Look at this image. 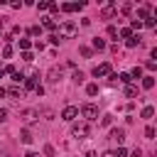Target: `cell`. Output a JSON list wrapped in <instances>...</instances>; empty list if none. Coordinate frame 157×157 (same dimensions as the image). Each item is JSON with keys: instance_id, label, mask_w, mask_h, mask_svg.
Segmentation results:
<instances>
[{"instance_id": "obj_1", "label": "cell", "mask_w": 157, "mask_h": 157, "mask_svg": "<svg viewBox=\"0 0 157 157\" xmlns=\"http://www.w3.org/2000/svg\"><path fill=\"white\" fill-rule=\"evenodd\" d=\"M71 135H74V137H78V140L88 137V135H91V128H88V123H74V125H71Z\"/></svg>"}, {"instance_id": "obj_2", "label": "cell", "mask_w": 157, "mask_h": 157, "mask_svg": "<svg viewBox=\"0 0 157 157\" xmlns=\"http://www.w3.org/2000/svg\"><path fill=\"white\" fill-rule=\"evenodd\" d=\"M81 115L86 118V123L96 120V118H98V105H93V103H86V105L81 108Z\"/></svg>"}, {"instance_id": "obj_3", "label": "cell", "mask_w": 157, "mask_h": 157, "mask_svg": "<svg viewBox=\"0 0 157 157\" xmlns=\"http://www.w3.org/2000/svg\"><path fill=\"white\" fill-rule=\"evenodd\" d=\"M74 34H76V25H74V22H69V20H66V22H61V27H59V37L64 39V37H74Z\"/></svg>"}, {"instance_id": "obj_4", "label": "cell", "mask_w": 157, "mask_h": 157, "mask_svg": "<svg viewBox=\"0 0 157 157\" xmlns=\"http://www.w3.org/2000/svg\"><path fill=\"white\" fill-rule=\"evenodd\" d=\"M110 74H113V71H110V64H108V61L93 66V76H96V78H103V76H110Z\"/></svg>"}, {"instance_id": "obj_5", "label": "cell", "mask_w": 157, "mask_h": 157, "mask_svg": "<svg viewBox=\"0 0 157 157\" xmlns=\"http://www.w3.org/2000/svg\"><path fill=\"white\" fill-rule=\"evenodd\" d=\"M61 118H64L66 123H74V120L78 118V108H76V105H66V108L61 110Z\"/></svg>"}, {"instance_id": "obj_6", "label": "cell", "mask_w": 157, "mask_h": 157, "mask_svg": "<svg viewBox=\"0 0 157 157\" xmlns=\"http://www.w3.org/2000/svg\"><path fill=\"white\" fill-rule=\"evenodd\" d=\"M59 78H61V69H59V66H52V69L47 71V81H49V83H59Z\"/></svg>"}, {"instance_id": "obj_7", "label": "cell", "mask_w": 157, "mask_h": 157, "mask_svg": "<svg viewBox=\"0 0 157 157\" xmlns=\"http://www.w3.org/2000/svg\"><path fill=\"white\" fill-rule=\"evenodd\" d=\"M110 137H113L115 142H123V140H125V128H113V130H110Z\"/></svg>"}, {"instance_id": "obj_8", "label": "cell", "mask_w": 157, "mask_h": 157, "mask_svg": "<svg viewBox=\"0 0 157 157\" xmlns=\"http://www.w3.org/2000/svg\"><path fill=\"white\" fill-rule=\"evenodd\" d=\"M42 27H44V29H49V32H54V29L59 27V25H56V17H44Z\"/></svg>"}, {"instance_id": "obj_9", "label": "cell", "mask_w": 157, "mask_h": 157, "mask_svg": "<svg viewBox=\"0 0 157 157\" xmlns=\"http://www.w3.org/2000/svg\"><path fill=\"white\" fill-rule=\"evenodd\" d=\"M5 91H7V96H10V98H22V96H25V91H22V88H17V86H10V88H5Z\"/></svg>"}, {"instance_id": "obj_10", "label": "cell", "mask_w": 157, "mask_h": 157, "mask_svg": "<svg viewBox=\"0 0 157 157\" xmlns=\"http://www.w3.org/2000/svg\"><path fill=\"white\" fill-rule=\"evenodd\" d=\"M125 47H128V49H135V47H140V34H132L130 39H125Z\"/></svg>"}, {"instance_id": "obj_11", "label": "cell", "mask_w": 157, "mask_h": 157, "mask_svg": "<svg viewBox=\"0 0 157 157\" xmlns=\"http://www.w3.org/2000/svg\"><path fill=\"white\" fill-rule=\"evenodd\" d=\"M115 12H118V7H113V5H105V7H103V17H105V20L115 17Z\"/></svg>"}, {"instance_id": "obj_12", "label": "cell", "mask_w": 157, "mask_h": 157, "mask_svg": "<svg viewBox=\"0 0 157 157\" xmlns=\"http://www.w3.org/2000/svg\"><path fill=\"white\" fill-rule=\"evenodd\" d=\"M22 120H25V123H34V120H37V113H34V110H25V113H22Z\"/></svg>"}, {"instance_id": "obj_13", "label": "cell", "mask_w": 157, "mask_h": 157, "mask_svg": "<svg viewBox=\"0 0 157 157\" xmlns=\"http://www.w3.org/2000/svg\"><path fill=\"white\" fill-rule=\"evenodd\" d=\"M93 49L103 52V49H105V39H101V37H93Z\"/></svg>"}, {"instance_id": "obj_14", "label": "cell", "mask_w": 157, "mask_h": 157, "mask_svg": "<svg viewBox=\"0 0 157 157\" xmlns=\"http://www.w3.org/2000/svg\"><path fill=\"white\" fill-rule=\"evenodd\" d=\"M152 86H155V76H145V78H142V88H145V91H150Z\"/></svg>"}, {"instance_id": "obj_15", "label": "cell", "mask_w": 157, "mask_h": 157, "mask_svg": "<svg viewBox=\"0 0 157 157\" xmlns=\"http://www.w3.org/2000/svg\"><path fill=\"white\" fill-rule=\"evenodd\" d=\"M125 96H128V98H135V96H137V86L128 83V86H125Z\"/></svg>"}, {"instance_id": "obj_16", "label": "cell", "mask_w": 157, "mask_h": 157, "mask_svg": "<svg viewBox=\"0 0 157 157\" xmlns=\"http://www.w3.org/2000/svg\"><path fill=\"white\" fill-rule=\"evenodd\" d=\"M140 115H142V118H145V120H150V118H152V115H155V108H152V105H145V108H142V113H140Z\"/></svg>"}, {"instance_id": "obj_17", "label": "cell", "mask_w": 157, "mask_h": 157, "mask_svg": "<svg viewBox=\"0 0 157 157\" xmlns=\"http://www.w3.org/2000/svg\"><path fill=\"white\" fill-rule=\"evenodd\" d=\"M20 140H22L25 145H29V142H32L34 137H32V132H29V130H22V132H20Z\"/></svg>"}, {"instance_id": "obj_18", "label": "cell", "mask_w": 157, "mask_h": 157, "mask_svg": "<svg viewBox=\"0 0 157 157\" xmlns=\"http://www.w3.org/2000/svg\"><path fill=\"white\" fill-rule=\"evenodd\" d=\"M118 37H123V39H130V37H132V29H130V27H123V29L118 32Z\"/></svg>"}, {"instance_id": "obj_19", "label": "cell", "mask_w": 157, "mask_h": 157, "mask_svg": "<svg viewBox=\"0 0 157 157\" xmlns=\"http://www.w3.org/2000/svg\"><path fill=\"white\" fill-rule=\"evenodd\" d=\"M17 44H20V49H22V52H29V47H32V42H29V39H20Z\"/></svg>"}, {"instance_id": "obj_20", "label": "cell", "mask_w": 157, "mask_h": 157, "mask_svg": "<svg viewBox=\"0 0 157 157\" xmlns=\"http://www.w3.org/2000/svg\"><path fill=\"white\" fill-rule=\"evenodd\" d=\"M12 56V44H5L2 47V59H10Z\"/></svg>"}, {"instance_id": "obj_21", "label": "cell", "mask_w": 157, "mask_h": 157, "mask_svg": "<svg viewBox=\"0 0 157 157\" xmlns=\"http://www.w3.org/2000/svg\"><path fill=\"white\" fill-rule=\"evenodd\" d=\"M130 78H142V66H135L130 71Z\"/></svg>"}, {"instance_id": "obj_22", "label": "cell", "mask_w": 157, "mask_h": 157, "mask_svg": "<svg viewBox=\"0 0 157 157\" xmlns=\"http://www.w3.org/2000/svg\"><path fill=\"white\" fill-rule=\"evenodd\" d=\"M37 83H39L37 78H25V88H32V91H34V88H37Z\"/></svg>"}, {"instance_id": "obj_23", "label": "cell", "mask_w": 157, "mask_h": 157, "mask_svg": "<svg viewBox=\"0 0 157 157\" xmlns=\"http://www.w3.org/2000/svg\"><path fill=\"white\" fill-rule=\"evenodd\" d=\"M86 93H88V96H96V93H98V83H88V86H86Z\"/></svg>"}, {"instance_id": "obj_24", "label": "cell", "mask_w": 157, "mask_h": 157, "mask_svg": "<svg viewBox=\"0 0 157 157\" xmlns=\"http://www.w3.org/2000/svg\"><path fill=\"white\" fill-rule=\"evenodd\" d=\"M130 10H132V2H123V5H120V12H123V15H130Z\"/></svg>"}, {"instance_id": "obj_25", "label": "cell", "mask_w": 157, "mask_h": 157, "mask_svg": "<svg viewBox=\"0 0 157 157\" xmlns=\"http://www.w3.org/2000/svg\"><path fill=\"white\" fill-rule=\"evenodd\" d=\"M27 32H29L32 37H37V34H42V27H39V25H32V27H29Z\"/></svg>"}, {"instance_id": "obj_26", "label": "cell", "mask_w": 157, "mask_h": 157, "mask_svg": "<svg viewBox=\"0 0 157 157\" xmlns=\"http://www.w3.org/2000/svg\"><path fill=\"white\" fill-rule=\"evenodd\" d=\"M118 81H120V83H125V86H128V83H130V81H132V78H130V74H118Z\"/></svg>"}, {"instance_id": "obj_27", "label": "cell", "mask_w": 157, "mask_h": 157, "mask_svg": "<svg viewBox=\"0 0 157 157\" xmlns=\"http://www.w3.org/2000/svg\"><path fill=\"white\" fill-rule=\"evenodd\" d=\"M61 10H64V12H74V10H76V5H74V2H64V5H61Z\"/></svg>"}, {"instance_id": "obj_28", "label": "cell", "mask_w": 157, "mask_h": 157, "mask_svg": "<svg viewBox=\"0 0 157 157\" xmlns=\"http://www.w3.org/2000/svg\"><path fill=\"white\" fill-rule=\"evenodd\" d=\"M157 25V20L155 17H147V20H142V27H155Z\"/></svg>"}, {"instance_id": "obj_29", "label": "cell", "mask_w": 157, "mask_h": 157, "mask_svg": "<svg viewBox=\"0 0 157 157\" xmlns=\"http://www.w3.org/2000/svg\"><path fill=\"white\" fill-rule=\"evenodd\" d=\"M105 32H108V37H118V27H115V25H108Z\"/></svg>"}, {"instance_id": "obj_30", "label": "cell", "mask_w": 157, "mask_h": 157, "mask_svg": "<svg viewBox=\"0 0 157 157\" xmlns=\"http://www.w3.org/2000/svg\"><path fill=\"white\" fill-rule=\"evenodd\" d=\"M145 137H147V140H152V137H155V128H152V125H147V128H145Z\"/></svg>"}, {"instance_id": "obj_31", "label": "cell", "mask_w": 157, "mask_h": 157, "mask_svg": "<svg viewBox=\"0 0 157 157\" xmlns=\"http://www.w3.org/2000/svg\"><path fill=\"white\" fill-rule=\"evenodd\" d=\"M32 59H34V56H32V52H22V61H27V64H32Z\"/></svg>"}, {"instance_id": "obj_32", "label": "cell", "mask_w": 157, "mask_h": 157, "mask_svg": "<svg viewBox=\"0 0 157 157\" xmlns=\"http://www.w3.org/2000/svg\"><path fill=\"white\" fill-rule=\"evenodd\" d=\"M145 69H147V71H155V69H157V61H155V59H150V61L145 64Z\"/></svg>"}, {"instance_id": "obj_33", "label": "cell", "mask_w": 157, "mask_h": 157, "mask_svg": "<svg viewBox=\"0 0 157 157\" xmlns=\"http://www.w3.org/2000/svg\"><path fill=\"white\" fill-rule=\"evenodd\" d=\"M115 152V157H128V150L125 147H118V150H113Z\"/></svg>"}, {"instance_id": "obj_34", "label": "cell", "mask_w": 157, "mask_h": 157, "mask_svg": "<svg viewBox=\"0 0 157 157\" xmlns=\"http://www.w3.org/2000/svg\"><path fill=\"white\" fill-rule=\"evenodd\" d=\"M71 78H74V81H76V83H81V81H83V78H86V76H83V74H81V71H76V74H74V76H71Z\"/></svg>"}, {"instance_id": "obj_35", "label": "cell", "mask_w": 157, "mask_h": 157, "mask_svg": "<svg viewBox=\"0 0 157 157\" xmlns=\"http://www.w3.org/2000/svg\"><path fill=\"white\" fill-rule=\"evenodd\" d=\"M49 7V0H42V2H37V10H47Z\"/></svg>"}, {"instance_id": "obj_36", "label": "cell", "mask_w": 157, "mask_h": 157, "mask_svg": "<svg viewBox=\"0 0 157 157\" xmlns=\"http://www.w3.org/2000/svg\"><path fill=\"white\" fill-rule=\"evenodd\" d=\"M140 27H142L140 20H132V22H130V29H140Z\"/></svg>"}, {"instance_id": "obj_37", "label": "cell", "mask_w": 157, "mask_h": 157, "mask_svg": "<svg viewBox=\"0 0 157 157\" xmlns=\"http://www.w3.org/2000/svg\"><path fill=\"white\" fill-rule=\"evenodd\" d=\"M49 42H52V44H59L61 37H59V34H49Z\"/></svg>"}, {"instance_id": "obj_38", "label": "cell", "mask_w": 157, "mask_h": 157, "mask_svg": "<svg viewBox=\"0 0 157 157\" xmlns=\"http://www.w3.org/2000/svg\"><path fill=\"white\" fill-rule=\"evenodd\" d=\"M78 52H81V56H86V59H88V56H91V49H88V47H81V49H78Z\"/></svg>"}, {"instance_id": "obj_39", "label": "cell", "mask_w": 157, "mask_h": 157, "mask_svg": "<svg viewBox=\"0 0 157 157\" xmlns=\"http://www.w3.org/2000/svg\"><path fill=\"white\" fill-rule=\"evenodd\" d=\"M2 71H5V74H10V76H12V74H15V71H17V69H15V66H12V64H7V66H5V69H2Z\"/></svg>"}, {"instance_id": "obj_40", "label": "cell", "mask_w": 157, "mask_h": 157, "mask_svg": "<svg viewBox=\"0 0 157 157\" xmlns=\"http://www.w3.org/2000/svg\"><path fill=\"white\" fill-rule=\"evenodd\" d=\"M110 123H113V118H110V115H105V118H103V120H101V125H103V128H108V125H110Z\"/></svg>"}, {"instance_id": "obj_41", "label": "cell", "mask_w": 157, "mask_h": 157, "mask_svg": "<svg viewBox=\"0 0 157 157\" xmlns=\"http://www.w3.org/2000/svg\"><path fill=\"white\" fill-rule=\"evenodd\" d=\"M47 10H52V12L56 15V12H59V5H56V2H49V7H47Z\"/></svg>"}, {"instance_id": "obj_42", "label": "cell", "mask_w": 157, "mask_h": 157, "mask_svg": "<svg viewBox=\"0 0 157 157\" xmlns=\"http://www.w3.org/2000/svg\"><path fill=\"white\" fill-rule=\"evenodd\" d=\"M34 93H37V96H44V86H42V83H37V88H34Z\"/></svg>"}, {"instance_id": "obj_43", "label": "cell", "mask_w": 157, "mask_h": 157, "mask_svg": "<svg viewBox=\"0 0 157 157\" xmlns=\"http://www.w3.org/2000/svg\"><path fill=\"white\" fill-rule=\"evenodd\" d=\"M5 120H7V110H5V108H0V123H5Z\"/></svg>"}, {"instance_id": "obj_44", "label": "cell", "mask_w": 157, "mask_h": 157, "mask_svg": "<svg viewBox=\"0 0 157 157\" xmlns=\"http://www.w3.org/2000/svg\"><path fill=\"white\" fill-rule=\"evenodd\" d=\"M44 155H49V157H52V155H54V147H52V145H47V147H44Z\"/></svg>"}, {"instance_id": "obj_45", "label": "cell", "mask_w": 157, "mask_h": 157, "mask_svg": "<svg viewBox=\"0 0 157 157\" xmlns=\"http://www.w3.org/2000/svg\"><path fill=\"white\" fill-rule=\"evenodd\" d=\"M101 157H115V152H113V150H105V152H103Z\"/></svg>"}, {"instance_id": "obj_46", "label": "cell", "mask_w": 157, "mask_h": 157, "mask_svg": "<svg viewBox=\"0 0 157 157\" xmlns=\"http://www.w3.org/2000/svg\"><path fill=\"white\" fill-rule=\"evenodd\" d=\"M130 157H142V152H140V150H132V152H130Z\"/></svg>"}, {"instance_id": "obj_47", "label": "cell", "mask_w": 157, "mask_h": 157, "mask_svg": "<svg viewBox=\"0 0 157 157\" xmlns=\"http://www.w3.org/2000/svg\"><path fill=\"white\" fill-rule=\"evenodd\" d=\"M5 96H7V91H5V88H0V98H5Z\"/></svg>"}, {"instance_id": "obj_48", "label": "cell", "mask_w": 157, "mask_h": 157, "mask_svg": "<svg viewBox=\"0 0 157 157\" xmlns=\"http://www.w3.org/2000/svg\"><path fill=\"white\" fill-rule=\"evenodd\" d=\"M25 157H39V155H37V152H27Z\"/></svg>"}, {"instance_id": "obj_49", "label": "cell", "mask_w": 157, "mask_h": 157, "mask_svg": "<svg viewBox=\"0 0 157 157\" xmlns=\"http://www.w3.org/2000/svg\"><path fill=\"white\" fill-rule=\"evenodd\" d=\"M83 157H96V152H86V155H83Z\"/></svg>"}, {"instance_id": "obj_50", "label": "cell", "mask_w": 157, "mask_h": 157, "mask_svg": "<svg viewBox=\"0 0 157 157\" xmlns=\"http://www.w3.org/2000/svg\"><path fill=\"white\" fill-rule=\"evenodd\" d=\"M2 76H5V71H2V69H0V78H2Z\"/></svg>"}]
</instances>
